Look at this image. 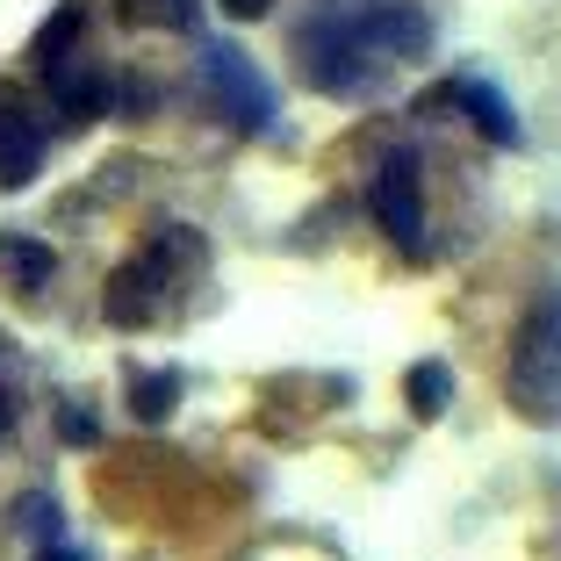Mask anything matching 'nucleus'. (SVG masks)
Listing matches in <instances>:
<instances>
[{"instance_id": "10", "label": "nucleus", "mask_w": 561, "mask_h": 561, "mask_svg": "<svg viewBox=\"0 0 561 561\" xmlns=\"http://www.w3.org/2000/svg\"><path fill=\"white\" fill-rule=\"evenodd\" d=\"M403 397H411V411L432 425V417L454 403V367H446V360H417L411 375H403Z\"/></svg>"}, {"instance_id": "6", "label": "nucleus", "mask_w": 561, "mask_h": 561, "mask_svg": "<svg viewBox=\"0 0 561 561\" xmlns=\"http://www.w3.org/2000/svg\"><path fill=\"white\" fill-rule=\"evenodd\" d=\"M367 209H375L381 238L397 252H425V173H417V151H381L375 181H367Z\"/></svg>"}, {"instance_id": "12", "label": "nucleus", "mask_w": 561, "mask_h": 561, "mask_svg": "<svg viewBox=\"0 0 561 561\" xmlns=\"http://www.w3.org/2000/svg\"><path fill=\"white\" fill-rule=\"evenodd\" d=\"M130 389H137V397H130V411L159 425V417L173 411V397H181V375H173V367H151V375H137V381H130Z\"/></svg>"}, {"instance_id": "11", "label": "nucleus", "mask_w": 561, "mask_h": 561, "mask_svg": "<svg viewBox=\"0 0 561 561\" xmlns=\"http://www.w3.org/2000/svg\"><path fill=\"white\" fill-rule=\"evenodd\" d=\"M202 15V0H123V22H137V30H173L187 36Z\"/></svg>"}, {"instance_id": "5", "label": "nucleus", "mask_w": 561, "mask_h": 561, "mask_svg": "<svg viewBox=\"0 0 561 561\" xmlns=\"http://www.w3.org/2000/svg\"><path fill=\"white\" fill-rule=\"evenodd\" d=\"M195 80H202V101L216 108L224 130H238V137H266L274 130V87H266V72L252 66L238 44L202 36L195 44Z\"/></svg>"}, {"instance_id": "13", "label": "nucleus", "mask_w": 561, "mask_h": 561, "mask_svg": "<svg viewBox=\"0 0 561 561\" xmlns=\"http://www.w3.org/2000/svg\"><path fill=\"white\" fill-rule=\"evenodd\" d=\"M22 526H30V533H50V526H58V512H50V496H30V504H22Z\"/></svg>"}, {"instance_id": "17", "label": "nucleus", "mask_w": 561, "mask_h": 561, "mask_svg": "<svg viewBox=\"0 0 561 561\" xmlns=\"http://www.w3.org/2000/svg\"><path fill=\"white\" fill-rule=\"evenodd\" d=\"M0 381H15V353H8V339H0Z\"/></svg>"}, {"instance_id": "7", "label": "nucleus", "mask_w": 561, "mask_h": 561, "mask_svg": "<svg viewBox=\"0 0 561 561\" xmlns=\"http://www.w3.org/2000/svg\"><path fill=\"white\" fill-rule=\"evenodd\" d=\"M50 159V116L22 87H0V187H30Z\"/></svg>"}, {"instance_id": "14", "label": "nucleus", "mask_w": 561, "mask_h": 561, "mask_svg": "<svg viewBox=\"0 0 561 561\" xmlns=\"http://www.w3.org/2000/svg\"><path fill=\"white\" fill-rule=\"evenodd\" d=\"M274 0H224V15H238V22H260Z\"/></svg>"}, {"instance_id": "1", "label": "nucleus", "mask_w": 561, "mask_h": 561, "mask_svg": "<svg viewBox=\"0 0 561 561\" xmlns=\"http://www.w3.org/2000/svg\"><path fill=\"white\" fill-rule=\"evenodd\" d=\"M432 22L403 0L346 8V15H310L296 30V66L317 94H375L381 80L411 58H425Z\"/></svg>"}, {"instance_id": "9", "label": "nucleus", "mask_w": 561, "mask_h": 561, "mask_svg": "<svg viewBox=\"0 0 561 561\" xmlns=\"http://www.w3.org/2000/svg\"><path fill=\"white\" fill-rule=\"evenodd\" d=\"M50 274H58V252L36 245V238H0V280L15 288V296H44Z\"/></svg>"}, {"instance_id": "16", "label": "nucleus", "mask_w": 561, "mask_h": 561, "mask_svg": "<svg viewBox=\"0 0 561 561\" xmlns=\"http://www.w3.org/2000/svg\"><path fill=\"white\" fill-rule=\"evenodd\" d=\"M36 561H87V547H44Z\"/></svg>"}, {"instance_id": "8", "label": "nucleus", "mask_w": 561, "mask_h": 561, "mask_svg": "<svg viewBox=\"0 0 561 561\" xmlns=\"http://www.w3.org/2000/svg\"><path fill=\"white\" fill-rule=\"evenodd\" d=\"M439 94L454 101V108H461V116L476 123L490 145H504V151L518 145V116H512V101H504V87H496V80H476V72H461V80H446Z\"/></svg>"}, {"instance_id": "3", "label": "nucleus", "mask_w": 561, "mask_h": 561, "mask_svg": "<svg viewBox=\"0 0 561 561\" xmlns=\"http://www.w3.org/2000/svg\"><path fill=\"white\" fill-rule=\"evenodd\" d=\"M80 36H87L80 0H66V8L36 30V80H44V94L58 101V123H72V130H87V123H101L108 108H116V80L94 66V50H87Z\"/></svg>"}, {"instance_id": "4", "label": "nucleus", "mask_w": 561, "mask_h": 561, "mask_svg": "<svg viewBox=\"0 0 561 561\" xmlns=\"http://www.w3.org/2000/svg\"><path fill=\"white\" fill-rule=\"evenodd\" d=\"M504 389H512V411L533 425H561V288L540 296L518 317L512 360H504Z\"/></svg>"}, {"instance_id": "15", "label": "nucleus", "mask_w": 561, "mask_h": 561, "mask_svg": "<svg viewBox=\"0 0 561 561\" xmlns=\"http://www.w3.org/2000/svg\"><path fill=\"white\" fill-rule=\"evenodd\" d=\"M8 417H15V381H0V439H8Z\"/></svg>"}, {"instance_id": "2", "label": "nucleus", "mask_w": 561, "mask_h": 561, "mask_svg": "<svg viewBox=\"0 0 561 561\" xmlns=\"http://www.w3.org/2000/svg\"><path fill=\"white\" fill-rule=\"evenodd\" d=\"M202 274H209V238H202L195 224H165V231H151L145 245L108 274V288H101V317H108L116 331L165 324V317L202 288Z\"/></svg>"}]
</instances>
